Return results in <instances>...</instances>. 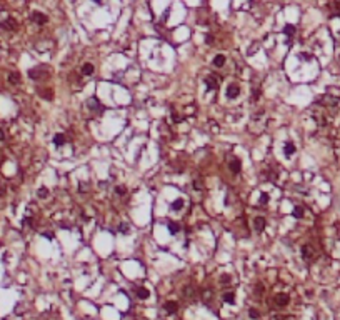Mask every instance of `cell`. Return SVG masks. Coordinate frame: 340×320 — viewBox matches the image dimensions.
<instances>
[{
    "label": "cell",
    "instance_id": "1",
    "mask_svg": "<svg viewBox=\"0 0 340 320\" xmlns=\"http://www.w3.org/2000/svg\"><path fill=\"white\" fill-rule=\"evenodd\" d=\"M320 104H322V109L325 110V112H330V115H335V114L338 112V100L333 99L330 94H327L325 97H322Z\"/></svg>",
    "mask_w": 340,
    "mask_h": 320
},
{
    "label": "cell",
    "instance_id": "2",
    "mask_svg": "<svg viewBox=\"0 0 340 320\" xmlns=\"http://www.w3.org/2000/svg\"><path fill=\"white\" fill-rule=\"evenodd\" d=\"M239 95H240V87L237 84H230L229 87H227V97H229L230 100H235Z\"/></svg>",
    "mask_w": 340,
    "mask_h": 320
},
{
    "label": "cell",
    "instance_id": "3",
    "mask_svg": "<svg viewBox=\"0 0 340 320\" xmlns=\"http://www.w3.org/2000/svg\"><path fill=\"white\" fill-rule=\"evenodd\" d=\"M295 152H297V147H295L294 142H285L284 143V153H285V157H287V158H290L292 155H295Z\"/></svg>",
    "mask_w": 340,
    "mask_h": 320
},
{
    "label": "cell",
    "instance_id": "4",
    "mask_svg": "<svg viewBox=\"0 0 340 320\" xmlns=\"http://www.w3.org/2000/svg\"><path fill=\"white\" fill-rule=\"evenodd\" d=\"M313 255H315V250H313L312 245H304V247H302V257H304V260H312Z\"/></svg>",
    "mask_w": 340,
    "mask_h": 320
},
{
    "label": "cell",
    "instance_id": "5",
    "mask_svg": "<svg viewBox=\"0 0 340 320\" xmlns=\"http://www.w3.org/2000/svg\"><path fill=\"white\" fill-rule=\"evenodd\" d=\"M254 227L257 232H264V229L267 227V220L264 219V217H255L254 219Z\"/></svg>",
    "mask_w": 340,
    "mask_h": 320
},
{
    "label": "cell",
    "instance_id": "6",
    "mask_svg": "<svg viewBox=\"0 0 340 320\" xmlns=\"http://www.w3.org/2000/svg\"><path fill=\"white\" fill-rule=\"evenodd\" d=\"M28 75L37 80V79H40V77H47V70L43 69V67H38V69H33V70L28 72Z\"/></svg>",
    "mask_w": 340,
    "mask_h": 320
},
{
    "label": "cell",
    "instance_id": "7",
    "mask_svg": "<svg viewBox=\"0 0 340 320\" xmlns=\"http://www.w3.org/2000/svg\"><path fill=\"white\" fill-rule=\"evenodd\" d=\"M87 105H89V110H92V112H102V105L97 102V99H90V100H87Z\"/></svg>",
    "mask_w": 340,
    "mask_h": 320
},
{
    "label": "cell",
    "instance_id": "8",
    "mask_svg": "<svg viewBox=\"0 0 340 320\" xmlns=\"http://www.w3.org/2000/svg\"><path fill=\"white\" fill-rule=\"evenodd\" d=\"M163 310H165L167 313H175L177 310H178V303L173 302V300H170V302H165V303H163Z\"/></svg>",
    "mask_w": 340,
    "mask_h": 320
},
{
    "label": "cell",
    "instance_id": "9",
    "mask_svg": "<svg viewBox=\"0 0 340 320\" xmlns=\"http://www.w3.org/2000/svg\"><path fill=\"white\" fill-rule=\"evenodd\" d=\"M32 20L35 22V23H40V25H43V23H47V15H43L42 12H33L32 13Z\"/></svg>",
    "mask_w": 340,
    "mask_h": 320
},
{
    "label": "cell",
    "instance_id": "10",
    "mask_svg": "<svg viewBox=\"0 0 340 320\" xmlns=\"http://www.w3.org/2000/svg\"><path fill=\"white\" fill-rule=\"evenodd\" d=\"M289 295L287 293H277V297H275V302H277V305L279 307H285V305L289 303Z\"/></svg>",
    "mask_w": 340,
    "mask_h": 320
},
{
    "label": "cell",
    "instance_id": "11",
    "mask_svg": "<svg viewBox=\"0 0 340 320\" xmlns=\"http://www.w3.org/2000/svg\"><path fill=\"white\" fill-rule=\"evenodd\" d=\"M205 85H207V89H208V90H215L217 87H218L217 77H213V75L207 77V79H205Z\"/></svg>",
    "mask_w": 340,
    "mask_h": 320
},
{
    "label": "cell",
    "instance_id": "12",
    "mask_svg": "<svg viewBox=\"0 0 340 320\" xmlns=\"http://www.w3.org/2000/svg\"><path fill=\"white\" fill-rule=\"evenodd\" d=\"M230 170L234 173H239L242 170V160L240 158H234V160H232V162H230Z\"/></svg>",
    "mask_w": 340,
    "mask_h": 320
},
{
    "label": "cell",
    "instance_id": "13",
    "mask_svg": "<svg viewBox=\"0 0 340 320\" xmlns=\"http://www.w3.org/2000/svg\"><path fill=\"white\" fill-rule=\"evenodd\" d=\"M2 27L5 28V30H17V22L13 20V18H7V20L2 23Z\"/></svg>",
    "mask_w": 340,
    "mask_h": 320
},
{
    "label": "cell",
    "instance_id": "14",
    "mask_svg": "<svg viewBox=\"0 0 340 320\" xmlns=\"http://www.w3.org/2000/svg\"><path fill=\"white\" fill-rule=\"evenodd\" d=\"M292 215H294V219H304V215H305V208H304V207H300V205L294 207Z\"/></svg>",
    "mask_w": 340,
    "mask_h": 320
},
{
    "label": "cell",
    "instance_id": "15",
    "mask_svg": "<svg viewBox=\"0 0 340 320\" xmlns=\"http://www.w3.org/2000/svg\"><path fill=\"white\" fill-rule=\"evenodd\" d=\"M167 229H168V232L172 235H177L178 232H180V225L177 224V222H168L167 224Z\"/></svg>",
    "mask_w": 340,
    "mask_h": 320
},
{
    "label": "cell",
    "instance_id": "16",
    "mask_svg": "<svg viewBox=\"0 0 340 320\" xmlns=\"http://www.w3.org/2000/svg\"><path fill=\"white\" fill-rule=\"evenodd\" d=\"M137 297L140 298V300H147L148 297H150V292L145 287H138L137 288Z\"/></svg>",
    "mask_w": 340,
    "mask_h": 320
},
{
    "label": "cell",
    "instance_id": "17",
    "mask_svg": "<svg viewBox=\"0 0 340 320\" xmlns=\"http://www.w3.org/2000/svg\"><path fill=\"white\" fill-rule=\"evenodd\" d=\"M222 300L225 303H235V293L234 292H225L222 295Z\"/></svg>",
    "mask_w": 340,
    "mask_h": 320
},
{
    "label": "cell",
    "instance_id": "18",
    "mask_svg": "<svg viewBox=\"0 0 340 320\" xmlns=\"http://www.w3.org/2000/svg\"><path fill=\"white\" fill-rule=\"evenodd\" d=\"M8 82L13 84V85H17L18 82H20V74H18V72H10V74H8Z\"/></svg>",
    "mask_w": 340,
    "mask_h": 320
},
{
    "label": "cell",
    "instance_id": "19",
    "mask_svg": "<svg viewBox=\"0 0 340 320\" xmlns=\"http://www.w3.org/2000/svg\"><path fill=\"white\" fill-rule=\"evenodd\" d=\"M65 140H67V138H65V135H64V133H57L55 137H53V143H55L57 147H60V145H64V143H65Z\"/></svg>",
    "mask_w": 340,
    "mask_h": 320
},
{
    "label": "cell",
    "instance_id": "20",
    "mask_svg": "<svg viewBox=\"0 0 340 320\" xmlns=\"http://www.w3.org/2000/svg\"><path fill=\"white\" fill-rule=\"evenodd\" d=\"M223 64H225V57H223L222 53H218V55L213 57V65L215 67H223Z\"/></svg>",
    "mask_w": 340,
    "mask_h": 320
},
{
    "label": "cell",
    "instance_id": "21",
    "mask_svg": "<svg viewBox=\"0 0 340 320\" xmlns=\"http://www.w3.org/2000/svg\"><path fill=\"white\" fill-rule=\"evenodd\" d=\"M94 70L95 69H94V65H92V64H84V67H82V74L87 75V77L94 74Z\"/></svg>",
    "mask_w": 340,
    "mask_h": 320
},
{
    "label": "cell",
    "instance_id": "22",
    "mask_svg": "<svg viewBox=\"0 0 340 320\" xmlns=\"http://www.w3.org/2000/svg\"><path fill=\"white\" fill-rule=\"evenodd\" d=\"M170 207H172V210H182V208H183V198H177V200H173Z\"/></svg>",
    "mask_w": 340,
    "mask_h": 320
},
{
    "label": "cell",
    "instance_id": "23",
    "mask_svg": "<svg viewBox=\"0 0 340 320\" xmlns=\"http://www.w3.org/2000/svg\"><path fill=\"white\" fill-rule=\"evenodd\" d=\"M37 197H38V198H47V197H48V188H45V187L38 188V192H37Z\"/></svg>",
    "mask_w": 340,
    "mask_h": 320
},
{
    "label": "cell",
    "instance_id": "24",
    "mask_svg": "<svg viewBox=\"0 0 340 320\" xmlns=\"http://www.w3.org/2000/svg\"><path fill=\"white\" fill-rule=\"evenodd\" d=\"M284 33H285V35H289V37H292L295 33V27L294 25H285L284 27Z\"/></svg>",
    "mask_w": 340,
    "mask_h": 320
},
{
    "label": "cell",
    "instance_id": "25",
    "mask_svg": "<svg viewBox=\"0 0 340 320\" xmlns=\"http://www.w3.org/2000/svg\"><path fill=\"white\" fill-rule=\"evenodd\" d=\"M40 97H42V99H45V100H52V99H53V94H52V90H42V92H40Z\"/></svg>",
    "mask_w": 340,
    "mask_h": 320
},
{
    "label": "cell",
    "instance_id": "26",
    "mask_svg": "<svg viewBox=\"0 0 340 320\" xmlns=\"http://www.w3.org/2000/svg\"><path fill=\"white\" fill-rule=\"evenodd\" d=\"M269 200H270V195H269V193H260V200H259L260 205H267V203H269Z\"/></svg>",
    "mask_w": 340,
    "mask_h": 320
},
{
    "label": "cell",
    "instance_id": "27",
    "mask_svg": "<svg viewBox=\"0 0 340 320\" xmlns=\"http://www.w3.org/2000/svg\"><path fill=\"white\" fill-rule=\"evenodd\" d=\"M192 292H193L192 287H185V288H183V297H185V298H192L193 297Z\"/></svg>",
    "mask_w": 340,
    "mask_h": 320
},
{
    "label": "cell",
    "instance_id": "28",
    "mask_svg": "<svg viewBox=\"0 0 340 320\" xmlns=\"http://www.w3.org/2000/svg\"><path fill=\"white\" fill-rule=\"evenodd\" d=\"M249 315H250V318H255V320H257V318L260 317V312H259V310H255V308H250V310H249Z\"/></svg>",
    "mask_w": 340,
    "mask_h": 320
},
{
    "label": "cell",
    "instance_id": "29",
    "mask_svg": "<svg viewBox=\"0 0 340 320\" xmlns=\"http://www.w3.org/2000/svg\"><path fill=\"white\" fill-rule=\"evenodd\" d=\"M115 192H117L119 195H125V193H127V188H125L124 185H117L115 187Z\"/></svg>",
    "mask_w": 340,
    "mask_h": 320
},
{
    "label": "cell",
    "instance_id": "30",
    "mask_svg": "<svg viewBox=\"0 0 340 320\" xmlns=\"http://www.w3.org/2000/svg\"><path fill=\"white\" fill-rule=\"evenodd\" d=\"M119 230L122 232V234H129V232H130V229H129V225H127V224H120Z\"/></svg>",
    "mask_w": 340,
    "mask_h": 320
},
{
    "label": "cell",
    "instance_id": "31",
    "mask_svg": "<svg viewBox=\"0 0 340 320\" xmlns=\"http://www.w3.org/2000/svg\"><path fill=\"white\" fill-rule=\"evenodd\" d=\"M220 284H225V285L230 284V275H227V274L222 275V277H220Z\"/></svg>",
    "mask_w": 340,
    "mask_h": 320
},
{
    "label": "cell",
    "instance_id": "32",
    "mask_svg": "<svg viewBox=\"0 0 340 320\" xmlns=\"http://www.w3.org/2000/svg\"><path fill=\"white\" fill-rule=\"evenodd\" d=\"M22 224H23V225H30V227H32V225H33V220L30 219V217H25V219H23V222H22Z\"/></svg>",
    "mask_w": 340,
    "mask_h": 320
},
{
    "label": "cell",
    "instance_id": "33",
    "mask_svg": "<svg viewBox=\"0 0 340 320\" xmlns=\"http://www.w3.org/2000/svg\"><path fill=\"white\" fill-rule=\"evenodd\" d=\"M79 190H80V192H89V187H87V183H84V182H82V183H80V188H79Z\"/></svg>",
    "mask_w": 340,
    "mask_h": 320
},
{
    "label": "cell",
    "instance_id": "34",
    "mask_svg": "<svg viewBox=\"0 0 340 320\" xmlns=\"http://www.w3.org/2000/svg\"><path fill=\"white\" fill-rule=\"evenodd\" d=\"M5 190H7V188H5V183H0V197L5 193Z\"/></svg>",
    "mask_w": 340,
    "mask_h": 320
},
{
    "label": "cell",
    "instance_id": "35",
    "mask_svg": "<svg viewBox=\"0 0 340 320\" xmlns=\"http://www.w3.org/2000/svg\"><path fill=\"white\" fill-rule=\"evenodd\" d=\"M260 99V90H254V100H259Z\"/></svg>",
    "mask_w": 340,
    "mask_h": 320
},
{
    "label": "cell",
    "instance_id": "36",
    "mask_svg": "<svg viewBox=\"0 0 340 320\" xmlns=\"http://www.w3.org/2000/svg\"><path fill=\"white\" fill-rule=\"evenodd\" d=\"M205 43H208V45H212V43H213V37H212V35H208V37L205 38Z\"/></svg>",
    "mask_w": 340,
    "mask_h": 320
},
{
    "label": "cell",
    "instance_id": "37",
    "mask_svg": "<svg viewBox=\"0 0 340 320\" xmlns=\"http://www.w3.org/2000/svg\"><path fill=\"white\" fill-rule=\"evenodd\" d=\"M43 237H47V239H53V234H52V232H43Z\"/></svg>",
    "mask_w": 340,
    "mask_h": 320
},
{
    "label": "cell",
    "instance_id": "38",
    "mask_svg": "<svg viewBox=\"0 0 340 320\" xmlns=\"http://www.w3.org/2000/svg\"><path fill=\"white\" fill-rule=\"evenodd\" d=\"M2 140H5V132H3V128H0V142Z\"/></svg>",
    "mask_w": 340,
    "mask_h": 320
},
{
    "label": "cell",
    "instance_id": "39",
    "mask_svg": "<svg viewBox=\"0 0 340 320\" xmlns=\"http://www.w3.org/2000/svg\"><path fill=\"white\" fill-rule=\"evenodd\" d=\"M94 2L97 3V5H102V0H94Z\"/></svg>",
    "mask_w": 340,
    "mask_h": 320
},
{
    "label": "cell",
    "instance_id": "40",
    "mask_svg": "<svg viewBox=\"0 0 340 320\" xmlns=\"http://www.w3.org/2000/svg\"><path fill=\"white\" fill-rule=\"evenodd\" d=\"M0 158H2V155H0Z\"/></svg>",
    "mask_w": 340,
    "mask_h": 320
}]
</instances>
